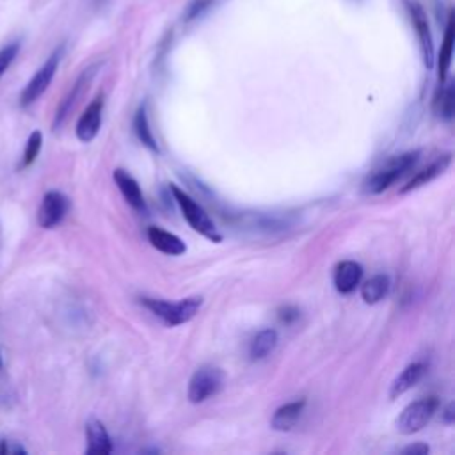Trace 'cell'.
<instances>
[{
  "instance_id": "6da1fadb",
  "label": "cell",
  "mask_w": 455,
  "mask_h": 455,
  "mask_svg": "<svg viewBox=\"0 0 455 455\" xmlns=\"http://www.w3.org/2000/svg\"><path fill=\"white\" fill-rule=\"evenodd\" d=\"M419 158V151H407L396 156L387 158L380 167L366 176L363 181V192L375 196L389 188L396 180H400L411 167L416 165Z\"/></svg>"
},
{
  "instance_id": "7a4b0ae2",
  "label": "cell",
  "mask_w": 455,
  "mask_h": 455,
  "mask_svg": "<svg viewBox=\"0 0 455 455\" xmlns=\"http://www.w3.org/2000/svg\"><path fill=\"white\" fill-rule=\"evenodd\" d=\"M155 316H158L167 325H181L196 316L199 311L203 299L201 297H187L178 302H169L162 299L144 297L140 300Z\"/></svg>"
},
{
  "instance_id": "3957f363",
  "label": "cell",
  "mask_w": 455,
  "mask_h": 455,
  "mask_svg": "<svg viewBox=\"0 0 455 455\" xmlns=\"http://www.w3.org/2000/svg\"><path fill=\"white\" fill-rule=\"evenodd\" d=\"M171 192H172V197L176 201V204L180 206L185 220L190 224V228L194 231H197L199 235H203L204 238L212 240V242H220L222 236L220 233L217 231L213 220L210 219V215L206 213V210L196 203L187 192H183L180 187L176 185H171Z\"/></svg>"
},
{
  "instance_id": "277c9868",
  "label": "cell",
  "mask_w": 455,
  "mask_h": 455,
  "mask_svg": "<svg viewBox=\"0 0 455 455\" xmlns=\"http://www.w3.org/2000/svg\"><path fill=\"white\" fill-rule=\"evenodd\" d=\"M64 55V44L57 46L50 57L43 62V66L34 73V76L28 80V84L23 87L21 94H20V107L27 108L30 107L32 103H36L43 92L48 89V85L52 84L53 76H55V71L60 64V59Z\"/></svg>"
},
{
  "instance_id": "5b68a950",
  "label": "cell",
  "mask_w": 455,
  "mask_h": 455,
  "mask_svg": "<svg viewBox=\"0 0 455 455\" xmlns=\"http://www.w3.org/2000/svg\"><path fill=\"white\" fill-rule=\"evenodd\" d=\"M437 405H439V402L434 396L421 398V400H416V402L409 403L400 412V416L396 418L398 432L403 434V435H411V434L419 432L432 419V416L437 411Z\"/></svg>"
},
{
  "instance_id": "8992f818",
  "label": "cell",
  "mask_w": 455,
  "mask_h": 455,
  "mask_svg": "<svg viewBox=\"0 0 455 455\" xmlns=\"http://www.w3.org/2000/svg\"><path fill=\"white\" fill-rule=\"evenodd\" d=\"M222 384H224V373L220 371V368L208 366V364L201 366L192 373L188 380L187 396L192 403H203L204 400L217 395Z\"/></svg>"
},
{
  "instance_id": "52a82bcc",
  "label": "cell",
  "mask_w": 455,
  "mask_h": 455,
  "mask_svg": "<svg viewBox=\"0 0 455 455\" xmlns=\"http://www.w3.org/2000/svg\"><path fill=\"white\" fill-rule=\"evenodd\" d=\"M98 69H100V64L94 62V64L87 66V68L76 76V80H75V84L71 85L69 92L62 98V101H60L59 107H57V112H55V117H53V130H59V128L64 124V121L68 119L69 112H71L73 107L76 105V101H78V100L82 98V94L87 91V87H89V84L92 82V78H94V75H96Z\"/></svg>"
},
{
  "instance_id": "ba28073f",
  "label": "cell",
  "mask_w": 455,
  "mask_h": 455,
  "mask_svg": "<svg viewBox=\"0 0 455 455\" xmlns=\"http://www.w3.org/2000/svg\"><path fill=\"white\" fill-rule=\"evenodd\" d=\"M403 7L409 14V20H411L414 30H416L425 66L432 68V64H434V41H432V32H430L427 14H425L423 7L414 0H403Z\"/></svg>"
},
{
  "instance_id": "9c48e42d",
  "label": "cell",
  "mask_w": 455,
  "mask_h": 455,
  "mask_svg": "<svg viewBox=\"0 0 455 455\" xmlns=\"http://www.w3.org/2000/svg\"><path fill=\"white\" fill-rule=\"evenodd\" d=\"M68 210H69V199L59 190H50L43 196V201L39 204L37 222L44 229L55 228L57 224L62 222Z\"/></svg>"
},
{
  "instance_id": "30bf717a",
  "label": "cell",
  "mask_w": 455,
  "mask_h": 455,
  "mask_svg": "<svg viewBox=\"0 0 455 455\" xmlns=\"http://www.w3.org/2000/svg\"><path fill=\"white\" fill-rule=\"evenodd\" d=\"M101 114H103V96H98L85 107V110L82 112L76 123L75 133L78 140L91 142L98 135L101 126Z\"/></svg>"
},
{
  "instance_id": "8fae6325",
  "label": "cell",
  "mask_w": 455,
  "mask_h": 455,
  "mask_svg": "<svg viewBox=\"0 0 455 455\" xmlns=\"http://www.w3.org/2000/svg\"><path fill=\"white\" fill-rule=\"evenodd\" d=\"M114 181H116L119 192L123 194V197L126 199V203L133 210L146 212V201H144L142 190H140L137 180L130 172H126L124 169H116L114 171Z\"/></svg>"
},
{
  "instance_id": "7c38bea8",
  "label": "cell",
  "mask_w": 455,
  "mask_h": 455,
  "mask_svg": "<svg viewBox=\"0 0 455 455\" xmlns=\"http://www.w3.org/2000/svg\"><path fill=\"white\" fill-rule=\"evenodd\" d=\"M361 277H363V267L357 261L345 259L336 265L334 286L339 293L347 295V293H352L359 286Z\"/></svg>"
},
{
  "instance_id": "4fadbf2b",
  "label": "cell",
  "mask_w": 455,
  "mask_h": 455,
  "mask_svg": "<svg viewBox=\"0 0 455 455\" xmlns=\"http://www.w3.org/2000/svg\"><path fill=\"white\" fill-rule=\"evenodd\" d=\"M148 240L151 242V245L156 251H160L167 256H181L187 251V245L180 236H176L174 233H169L158 226L148 228Z\"/></svg>"
},
{
  "instance_id": "5bb4252c",
  "label": "cell",
  "mask_w": 455,
  "mask_h": 455,
  "mask_svg": "<svg viewBox=\"0 0 455 455\" xmlns=\"http://www.w3.org/2000/svg\"><path fill=\"white\" fill-rule=\"evenodd\" d=\"M304 405H306V400H293V402H288V403L281 405L279 409H275V412L270 419L272 428L279 430V432L291 430L295 427V423L299 421V418L302 416Z\"/></svg>"
},
{
  "instance_id": "9a60e30c",
  "label": "cell",
  "mask_w": 455,
  "mask_h": 455,
  "mask_svg": "<svg viewBox=\"0 0 455 455\" xmlns=\"http://www.w3.org/2000/svg\"><path fill=\"white\" fill-rule=\"evenodd\" d=\"M85 437H87V453H110L112 441L107 434V428L100 419H89L85 423Z\"/></svg>"
},
{
  "instance_id": "2e32d148",
  "label": "cell",
  "mask_w": 455,
  "mask_h": 455,
  "mask_svg": "<svg viewBox=\"0 0 455 455\" xmlns=\"http://www.w3.org/2000/svg\"><path fill=\"white\" fill-rule=\"evenodd\" d=\"M450 162H451V155H444V156L437 158L435 162H432L428 167L418 171V172L400 188V194H407V192H411V190H414V188H418V187H421V185H427L428 181H432L434 178H437V176L450 165Z\"/></svg>"
},
{
  "instance_id": "e0dca14e",
  "label": "cell",
  "mask_w": 455,
  "mask_h": 455,
  "mask_svg": "<svg viewBox=\"0 0 455 455\" xmlns=\"http://www.w3.org/2000/svg\"><path fill=\"white\" fill-rule=\"evenodd\" d=\"M423 373H425V364L423 363H411V364H407L402 370V373L393 380L391 389H389V396L396 398V396L403 395L405 391H409L411 387H414L421 380Z\"/></svg>"
},
{
  "instance_id": "ac0fdd59",
  "label": "cell",
  "mask_w": 455,
  "mask_h": 455,
  "mask_svg": "<svg viewBox=\"0 0 455 455\" xmlns=\"http://www.w3.org/2000/svg\"><path fill=\"white\" fill-rule=\"evenodd\" d=\"M453 18L450 16L446 30H444V39L439 50V57H437V76H439V84H444L450 64H451V55H453Z\"/></svg>"
},
{
  "instance_id": "d6986e66",
  "label": "cell",
  "mask_w": 455,
  "mask_h": 455,
  "mask_svg": "<svg viewBox=\"0 0 455 455\" xmlns=\"http://www.w3.org/2000/svg\"><path fill=\"white\" fill-rule=\"evenodd\" d=\"M277 345V332L274 329H263L259 331L251 345H249V355L252 361H259L263 357H267Z\"/></svg>"
},
{
  "instance_id": "ffe728a7",
  "label": "cell",
  "mask_w": 455,
  "mask_h": 455,
  "mask_svg": "<svg viewBox=\"0 0 455 455\" xmlns=\"http://www.w3.org/2000/svg\"><path fill=\"white\" fill-rule=\"evenodd\" d=\"M389 291V277L384 274H377L363 283L361 297L366 304H375L382 300Z\"/></svg>"
},
{
  "instance_id": "44dd1931",
  "label": "cell",
  "mask_w": 455,
  "mask_h": 455,
  "mask_svg": "<svg viewBox=\"0 0 455 455\" xmlns=\"http://www.w3.org/2000/svg\"><path fill=\"white\" fill-rule=\"evenodd\" d=\"M133 130H135V135L139 137V140L151 151H158V146H156V140L153 137V132L149 128V123H148V116H146V108L144 107H139L137 114H135V119H133Z\"/></svg>"
},
{
  "instance_id": "7402d4cb",
  "label": "cell",
  "mask_w": 455,
  "mask_h": 455,
  "mask_svg": "<svg viewBox=\"0 0 455 455\" xmlns=\"http://www.w3.org/2000/svg\"><path fill=\"white\" fill-rule=\"evenodd\" d=\"M453 105H455V91H453V84H448L441 87V91L437 92L434 101V110L443 119L450 121L453 117V108H455Z\"/></svg>"
},
{
  "instance_id": "603a6c76",
  "label": "cell",
  "mask_w": 455,
  "mask_h": 455,
  "mask_svg": "<svg viewBox=\"0 0 455 455\" xmlns=\"http://www.w3.org/2000/svg\"><path fill=\"white\" fill-rule=\"evenodd\" d=\"M41 146H43V133H41L39 130H34V132L28 135V139H27L25 151H23V155H21V160H20L18 169H27V167H30V165L36 162V158H37V155H39V151H41Z\"/></svg>"
},
{
  "instance_id": "cb8c5ba5",
  "label": "cell",
  "mask_w": 455,
  "mask_h": 455,
  "mask_svg": "<svg viewBox=\"0 0 455 455\" xmlns=\"http://www.w3.org/2000/svg\"><path fill=\"white\" fill-rule=\"evenodd\" d=\"M20 52V43L18 41H12V43H7L5 46L0 48V78L4 76V73L9 69V66L12 64V60L16 59Z\"/></svg>"
},
{
  "instance_id": "d4e9b609",
  "label": "cell",
  "mask_w": 455,
  "mask_h": 455,
  "mask_svg": "<svg viewBox=\"0 0 455 455\" xmlns=\"http://www.w3.org/2000/svg\"><path fill=\"white\" fill-rule=\"evenodd\" d=\"M212 4H213V0H192V2L188 4V7H187L185 20L190 21V20L201 16L208 7H212Z\"/></svg>"
},
{
  "instance_id": "484cf974",
  "label": "cell",
  "mask_w": 455,
  "mask_h": 455,
  "mask_svg": "<svg viewBox=\"0 0 455 455\" xmlns=\"http://www.w3.org/2000/svg\"><path fill=\"white\" fill-rule=\"evenodd\" d=\"M27 450L18 441L0 439V455H25Z\"/></svg>"
},
{
  "instance_id": "4316f807",
  "label": "cell",
  "mask_w": 455,
  "mask_h": 455,
  "mask_svg": "<svg viewBox=\"0 0 455 455\" xmlns=\"http://www.w3.org/2000/svg\"><path fill=\"white\" fill-rule=\"evenodd\" d=\"M299 318V309L291 307V306H284L279 309V320L284 323H291Z\"/></svg>"
},
{
  "instance_id": "83f0119b",
  "label": "cell",
  "mask_w": 455,
  "mask_h": 455,
  "mask_svg": "<svg viewBox=\"0 0 455 455\" xmlns=\"http://www.w3.org/2000/svg\"><path fill=\"white\" fill-rule=\"evenodd\" d=\"M428 451H430V448L425 443H414L402 450L403 455H427Z\"/></svg>"
},
{
  "instance_id": "f1b7e54d",
  "label": "cell",
  "mask_w": 455,
  "mask_h": 455,
  "mask_svg": "<svg viewBox=\"0 0 455 455\" xmlns=\"http://www.w3.org/2000/svg\"><path fill=\"white\" fill-rule=\"evenodd\" d=\"M444 421L451 423L453 421V403H448L444 409Z\"/></svg>"
},
{
  "instance_id": "f546056e",
  "label": "cell",
  "mask_w": 455,
  "mask_h": 455,
  "mask_svg": "<svg viewBox=\"0 0 455 455\" xmlns=\"http://www.w3.org/2000/svg\"><path fill=\"white\" fill-rule=\"evenodd\" d=\"M0 368H2V355H0Z\"/></svg>"
}]
</instances>
